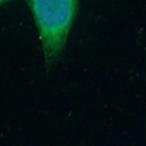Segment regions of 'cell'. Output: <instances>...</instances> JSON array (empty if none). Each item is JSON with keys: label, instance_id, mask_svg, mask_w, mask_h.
<instances>
[{"label": "cell", "instance_id": "1", "mask_svg": "<svg viewBox=\"0 0 146 146\" xmlns=\"http://www.w3.org/2000/svg\"><path fill=\"white\" fill-rule=\"evenodd\" d=\"M28 5L40 33L45 58L51 63L64 49L78 3L74 0H32Z\"/></svg>", "mask_w": 146, "mask_h": 146}]
</instances>
